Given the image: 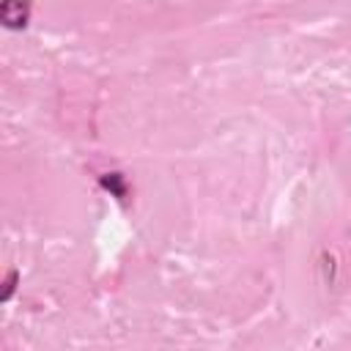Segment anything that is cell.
Masks as SVG:
<instances>
[{
  "label": "cell",
  "instance_id": "cell-1",
  "mask_svg": "<svg viewBox=\"0 0 351 351\" xmlns=\"http://www.w3.org/2000/svg\"><path fill=\"white\" fill-rule=\"evenodd\" d=\"M25 16H27V5H22V3H5V5L0 8V19H3L8 27L25 25Z\"/></svg>",
  "mask_w": 351,
  "mask_h": 351
}]
</instances>
